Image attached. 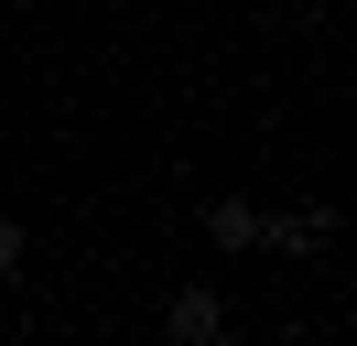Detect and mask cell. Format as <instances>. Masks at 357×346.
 Listing matches in <instances>:
<instances>
[{
  "instance_id": "obj_1",
  "label": "cell",
  "mask_w": 357,
  "mask_h": 346,
  "mask_svg": "<svg viewBox=\"0 0 357 346\" xmlns=\"http://www.w3.org/2000/svg\"><path fill=\"white\" fill-rule=\"evenodd\" d=\"M162 336H174V346H217V336H227V303H217V281H184V292L162 303Z\"/></svg>"
},
{
  "instance_id": "obj_2",
  "label": "cell",
  "mask_w": 357,
  "mask_h": 346,
  "mask_svg": "<svg viewBox=\"0 0 357 346\" xmlns=\"http://www.w3.org/2000/svg\"><path fill=\"white\" fill-rule=\"evenodd\" d=\"M206 249H260V206H238V195H217V206H206Z\"/></svg>"
},
{
  "instance_id": "obj_3",
  "label": "cell",
  "mask_w": 357,
  "mask_h": 346,
  "mask_svg": "<svg viewBox=\"0 0 357 346\" xmlns=\"http://www.w3.org/2000/svg\"><path fill=\"white\" fill-rule=\"evenodd\" d=\"M260 249H282V260H314V249H325V206H303V216H260Z\"/></svg>"
},
{
  "instance_id": "obj_4",
  "label": "cell",
  "mask_w": 357,
  "mask_h": 346,
  "mask_svg": "<svg viewBox=\"0 0 357 346\" xmlns=\"http://www.w3.org/2000/svg\"><path fill=\"white\" fill-rule=\"evenodd\" d=\"M22 271V216H0V281Z\"/></svg>"
}]
</instances>
